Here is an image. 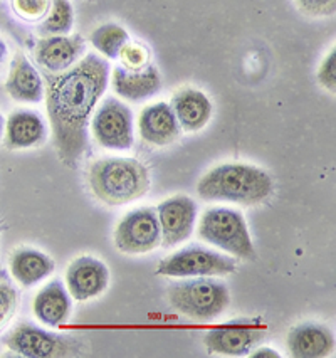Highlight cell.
I'll list each match as a JSON object with an SVG mask.
<instances>
[{"instance_id":"cell-1","label":"cell","mask_w":336,"mask_h":358,"mask_svg":"<svg viewBox=\"0 0 336 358\" xmlns=\"http://www.w3.org/2000/svg\"><path fill=\"white\" fill-rule=\"evenodd\" d=\"M110 69L108 59L88 52L68 71H44V99L52 143L59 160L69 169H76L88 150L91 116L110 83Z\"/></svg>"},{"instance_id":"cell-2","label":"cell","mask_w":336,"mask_h":358,"mask_svg":"<svg viewBox=\"0 0 336 358\" xmlns=\"http://www.w3.org/2000/svg\"><path fill=\"white\" fill-rule=\"evenodd\" d=\"M275 182L259 166L249 164H222L198 180L197 194L204 201H222L257 206L271 197Z\"/></svg>"},{"instance_id":"cell-3","label":"cell","mask_w":336,"mask_h":358,"mask_svg":"<svg viewBox=\"0 0 336 358\" xmlns=\"http://www.w3.org/2000/svg\"><path fill=\"white\" fill-rule=\"evenodd\" d=\"M88 182L98 201L111 207L138 201L150 190V172L143 162L128 157H106L89 166Z\"/></svg>"},{"instance_id":"cell-4","label":"cell","mask_w":336,"mask_h":358,"mask_svg":"<svg viewBox=\"0 0 336 358\" xmlns=\"http://www.w3.org/2000/svg\"><path fill=\"white\" fill-rule=\"evenodd\" d=\"M167 299L180 315L193 322L207 323L226 313L231 293L222 281L202 276L172 282L167 289Z\"/></svg>"},{"instance_id":"cell-5","label":"cell","mask_w":336,"mask_h":358,"mask_svg":"<svg viewBox=\"0 0 336 358\" xmlns=\"http://www.w3.org/2000/svg\"><path fill=\"white\" fill-rule=\"evenodd\" d=\"M198 237L244 261L257 257L244 215L229 207L207 209L198 224Z\"/></svg>"},{"instance_id":"cell-6","label":"cell","mask_w":336,"mask_h":358,"mask_svg":"<svg viewBox=\"0 0 336 358\" xmlns=\"http://www.w3.org/2000/svg\"><path fill=\"white\" fill-rule=\"evenodd\" d=\"M6 347L27 358L76 357L85 352L81 340L71 335L51 333L31 323H20L3 338Z\"/></svg>"},{"instance_id":"cell-7","label":"cell","mask_w":336,"mask_h":358,"mask_svg":"<svg viewBox=\"0 0 336 358\" xmlns=\"http://www.w3.org/2000/svg\"><path fill=\"white\" fill-rule=\"evenodd\" d=\"M238 262L234 257L224 256L204 245H189L182 251L160 261L156 274L170 278H202V276H227L235 273Z\"/></svg>"},{"instance_id":"cell-8","label":"cell","mask_w":336,"mask_h":358,"mask_svg":"<svg viewBox=\"0 0 336 358\" xmlns=\"http://www.w3.org/2000/svg\"><path fill=\"white\" fill-rule=\"evenodd\" d=\"M89 130L99 147L126 152L135 141L133 111L119 99L106 98L91 116Z\"/></svg>"},{"instance_id":"cell-9","label":"cell","mask_w":336,"mask_h":358,"mask_svg":"<svg viewBox=\"0 0 336 358\" xmlns=\"http://www.w3.org/2000/svg\"><path fill=\"white\" fill-rule=\"evenodd\" d=\"M115 245L124 254H145L161 245L156 210L150 207L128 212L115 231Z\"/></svg>"},{"instance_id":"cell-10","label":"cell","mask_w":336,"mask_h":358,"mask_svg":"<svg viewBox=\"0 0 336 358\" xmlns=\"http://www.w3.org/2000/svg\"><path fill=\"white\" fill-rule=\"evenodd\" d=\"M265 330L254 322H229L205 333L204 343L210 353L244 357L264 340Z\"/></svg>"},{"instance_id":"cell-11","label":"cell","mask_w":336,"mask_h":358,"mask_svg":"<svg viewBox=\"0 0 336 358\" xmlns=\"http://www.w3.org/2000/svg\"><path fill=\"white\" fill-rule=\"evenodd\" d=\"M161 231V245L173 248L192 236L197 219V203L187 195H175L156 207Z\"/></svg>"},{"instance_id":"cell-12","label":"cell","mask_w":336,"mask_h":358,"mask_svg":"<svg viewBox=\"0 0 336 358\" xmlns=\"http://www.w3.org/2000/svg\"><path fill=\"white\" fill-rule=\"evenodd\" d=\"M86 54V41L81 34L48 36L37 41L34 57L45 73H62L73 68Z\"/></svg>"},{"instance_id":"cell-13","label":"cell","mask_w":336,"mask_h":358,"mask_svg":"<svg viewBox=\"0 0 336 358\" xmlns=\"http://www.w3.org/2000/svg\"><path fill=\"white\" fill-rule=\"evenodd\" d=\"M110 285V269L103 261L81 256L68 266L66 286L76 301H88L103 294Z\"/></svg>"},{"instance_id":"cell-14","label":"cell","mask_w":336,"mask_h":358,"mask_svg":"<svg viewBox=\"0 0 336 358\" xmlns=\"http://www.w3.org/2000/svg\"><path fill=\"white\" fill-rule=\"evenodd\" d=\"M142 138L153 147H168L180 138V124L168 103L159 101L145 106L138 116Z\"/></svg>"},{"instance_id":"cell-15","label":"cell","mask_w":336,"mask_h":358,"mask_svg":"<svg viewBox=\"0 0 336 358\" xmlns=\"http://www.w3.org/2000/svg\"><path fill=\"white\" fill-rule=\"evenodd\" d=\"M113 90L118 96L131 103H142L150 99L161 90L160 71L153 64L138 71H130L123 66H116L113 69Z\"/></svg>"},{"instance_id":"cell-16","label":"cell","mask_w":336,"mask_h":358,"mask_svg":"<svg viewBox=\"0 0 336 358\" xmlns=\"http://www.w3.org/2000/svg\"><path fill=\"white\" fill-rule=\"evenodd\" d=\"M48 140V127L37 111H14L3 128V145L9 150H29L41 147Z\"/></svg>"},{"instance_id":"cell-17","label":"cell","mask_w":336,"mask_h":358,"mask_svg":"<svg viewBox=\"0 0 336 358\" xmlns=\"http://www.w3.org/2000/svg\"><path fill=\"white\" fill-rule=\"evenodd\" d=\"M6 91L17 103H37L44 101V78L37 71L26 54L17 52L10 62L9 76L6 81Z\"/></svg>"},{"instance_id":"cell-18","label":"cell","mask_w":336,"mask_h":358,"mask_svg":"<svg viewBox=\"0 0 336 358\" xmlns=\"http://www.w3.org/2000/svg\"><path fill=\"white\" fill-rule=\"evenodd\" d=\"M172 106L173 113L180 130L187 133H197L209 124L210 118H212L214 106L209 96L202 91L193 90V87H184L178 90L172 96Z\"/></svg>"},{"instance_id":"cell-19","label":"cell","mask_w":336,"mask_h":358,"mask_svg":"<svg viewBox=\"0 0 336 358\" xmlns=\"http://www.w3.org/2000/svg\"><path fill=\"white\" fill-rule=\"evenodd\" d=\"M286 345L296 358H323L333 353L335 335L325 324L308 322L289 331Z\"/></svg>"},{"instance_id":"cell-20","label":"cell","mask_w":336,"mask_h":358,"mask_svg":"<svg viewBox=\"0 0 336 358\" xmlns=\"http://www.w3.org/2000/svg\"><path fill=\"white\" fill-rule=\"evenodd\" d=\"M32 311L41 323L51 328L64 324L71 316V294L61 280H52L36 294Z\"/></svg>"},{"instance_id":"cell-21","label":"cell","mask_w":336,"mask_h":358,"mask_svg":"<svg viewBox=\"0 0 336 358\" xmlns=\"http://www.w3.org/2000/svg\"><path fill=\"white\" fill-rule=\"evenodd\" d=\"M56 269V262L48 254L31 248L15 249L10 256V274L24 288H31Z\"/></svg>"},{"instance_id":"cell-22","label":"cell","mask_w":336,"mask_h":358,"mask_svg":"<svg viewBox=\"0 0 336 358\" xmlns=\"http://www.w3.org/2000/svg\"><path fill=\"white\" fill-rule=\"evenodd\" d=\"M89 41L101 56L116 61L124 44L130 41V36L118 24H103L91 32Z\"/></svg>"},{"instance_id":"cell-23","label":"cell","mask_w":336,"mask_h":358,"mask_svg":"<svg viewBox=\"0 0 336 358\" xmlns=\"http://www.w3.org/2000/svg\"><path fill=\"white\" fill-rule=\"evenodd\" d=\"M74 26V9L69 0H51V9L41 24L39 32L48 36H68Z\"/></svg>"},{"instance_id":"cell-24","label":"cell","mask_w":336,"mask_h":358,"mask_svg":"<svg viewBox=\"0 0 336 358\" xmlns=\"http://www.w3.org/2000/svg\"><path fill=\"white\" fill-rule=\"evenodd\" d=\"M19 294L6 269H0V330L14 318Z\"/></svg>"},{"instance_id":"cell-25","label":"cell","mask_w":336,"mask_h":358,"mask_svg":"<svg viewBox=\"0 0 336 358\" xmlns=\"http://www.w3.org/2000/svg\"><path fill=\"white\" fill-rule=\"evenodd\" d=\"M118 59L122 62L119 66H123V68L130 71H138L147 68V66L150 64L152 54L150 49L145 44L135 43V41H128L122 49V52H119Z\"/></svg>"},{"instance_id":"cell-26","label":"cell","mask_w":336,"mask_h":358,"mask_svg":"<svg viewBox=\"0 0 336 358\" xmlns=\"http://www.w3.org/2000/svg\"><path fill=\"white\" fill-rule=\"evenodd\" d=\"M12 9L26 22H39L51 9V0H12Z\"/></svg>"},{"instance_id":"cell-27","label":"cell","mask_w":336,"mask_h":358,"mask_svg":"<svg viewBox=\"0 0 336 358\" xmlns=\"http://www.w3.org/2000/svg\"><path fill=\"white\" fill-rule=\"evenodd\" d=\"M316 78L319 81V85L323 87H326L328 91L335 93L336 90V54L335 49H331L330 52L326 54V57L323 59L321 66L318 68Z\"/></svg>"},{"instance_id":"cell-28","label":"cell","mask_w":336,"mask_h":358,"mask_svg":"<svg viewBox=\"0 0 336 358\" xmlns=\"http://www.w3.org/2000/svg\"><path fill=\"white\" fill-rule=\"evenodd\" d=\"M298 7L311 17H326L335 14L336 0H296Z\"/></svg>"},{"instance_id":"cell-29","label":"cell","mask_w":336,"mask_h":358,"mask_svg":"<svg viewBox=\"0 0 336 358\" xmlns=\"http://www.w3.org/2000/svg\"><path fill=\"white\" fill-rule=\"evenodd\" d=\"M249 355H251L252 358H264V357L279 358V353L275 352V350H272V348H268V347H264V348H257L254 353H249Z\"/></svg>"},{"instance_id":"cell-30","label":"cell","mask_w":336,"mask_h":358,"mask_svg":"<svg viewBox=\"0 0 336 358\" xmlns=\"http://www.w3.org/2000/svg\"><path fill=\"white\" fill-rule=\"evenodd\" d=\"M7 54H9V48H7V44L3 43V39L0 37V66H2L3 61L7 59Z\"/></svg>"},{"instance_id":"cell-31","label":"cell","mask_w":336,"mask_h":358,"mask_svg":"<svg viewBox=\"0 0 336 358\" xmlns=\"http://www.w3.org/2000/svg\"><path fill=\"white\" fill-rule=\"evenodd\" d=\"M3 128H6V118H3L2 113H0V140L3 136Z\"/></svg>"},{"instance_id":"cell-32","label":"cell","mask_w":336,"mask_h":358,"mask_svg":"<svg viewBox=\"0 0 336 358\" xmlns=\"http://www.w3.org/2000/svg\"><path fill=\"white\" fill-rule=\"evenodd\" d=\"M2 229H3V226H2V220H0V232H2Z\"/></svg>"}]
</instances>
